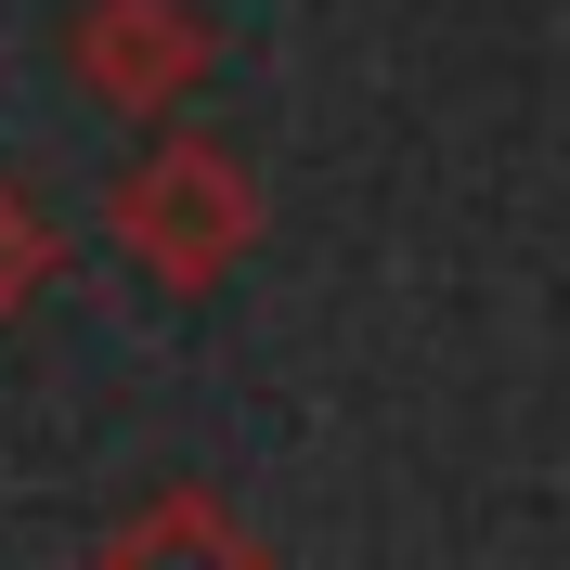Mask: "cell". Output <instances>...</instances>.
Listing matches in <instances>:
<instances>
[{"label": "cell", "instance_id": "1", "mask_svg": "<svg viewBox=\"0 0 570 570\" xmlns=\"http://www.w3.org/2000/svg\"><path fill=\"white\" fill-rule=\"evenodd\" d=\"M259 220H273V195H259L247 156H234V142H208V130L142 142L130 169L105 181V247L130 259L142 285H169V298L234 285V259L259 247Z\"/></svg>", "mask_w": 570, "mask_h": 570}, {"label": "cell", "instance_id": "2", "mask_svg": "<svg viewBox=\"0 0 570 570\" xmlns=\"http://www.w3.org/2000/svg\"><path fill=\"white\" fill-rule=\"evenodd\" d=\"M66 78H78L105 117L156 130L169 105H195V91L220 78V27H208V0H78Z\"/></svg>", "mask_w": 570, "mask_h": 570}, {"label": "cell", "instance_id": "3", "mask_svg": "<svg viewBox=\"0 0 570 570\" xmlns=\"http://www.w3.org/2000/svg\"><path fill=\"white\" fill-rule=\"evenodd\" d=\"M91 570H273V544H259L208 480H169V493H142L130 519L91 544Z\"/></svg>", "mask_w": 570, "mask_h": 570}, {"label": "cell", "instance_id": "4", "mask_svg": "<svg viewBox=\"0 0 570 570\" xmlns=\"http://www.w3.org/2000/svg\"><path fill=\"white\" fill-rule=\"evenodd\" d=\"M52 285H66V220L39 208L27 181H0V324H13V312H39Z\"/></svg>", "mask_w": 570, "mask_h": 570}]
</instances>
